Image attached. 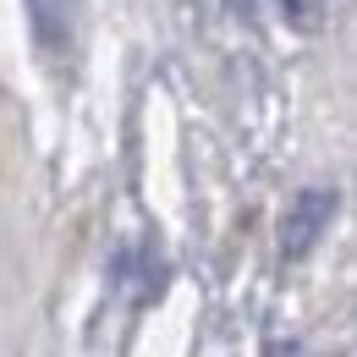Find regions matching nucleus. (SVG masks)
<instances>
[{
  "instance_id": "f257e3e1",
  "label": "nucleus",
  "mask_w": 357,
  "mask_h": 357,
  "mask_svg": "<svg viewBox=\"0 0 357 357\" xmlns=\"http://www.w3.org/2000/svg\"><path fill=\"white\" fill-rule=\"evenodd\" d=\"M330 220H335V192H330V187L297 192V198L286 204V215H280V248H286V259H303L313 242L330 231Z\"/></svg>"
},
{
  "instance_id": "f03ea898",
  "label": "nucleus",
  "mask_w": 357,
  "mask_h": 357,
  "mask_svg": "<svg viewBox=\"0 0 357 357\" xmlns=\"http://www.w3.org/2000/svg\"><path fill=\"white\" fill-rule=\"evenodd\" d=\"M28 17H33V39L45 50H66L72 22H77V0H28Z\"/></svg>"
}]
</instances>
